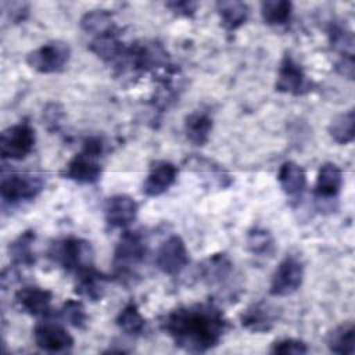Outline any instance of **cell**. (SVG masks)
Here are the masks:
<instances>
[{
  "mask_svg": "<svg viewBox=\"0 0 355 355\" xmlns=\"http://www.w3.org/2000/svg\"><path fill=\"white\" fill-rule=\"evenodd\" d=\"M60 318L79 330L86 329L89 320L85 305L78 300H67L60 308Z\"/></svg>",
  "mask_w": 355,
  "mask_h": 355,
  "instance_id": "obj_30",
  "label": "cell"
},
{
  "mask_svg": "<svg viewBox=\"0 0 355 355\" xmlns=\"http://www.w3.org/2000/svg\"><path fill=\"white\" fill-rule=\"evenodd\" d=\"M201 269L202 277L208 284H220L230 276L233 263L226 254H214L202 263Z\"/></svg>",
  "mask_w": 355,
  "mask_h": 355,
  "instance_id": "obj_27",
  "label": "cell"
},
{
  "mask_svg": "<svg viewBox=\"0 0 355 355\" xmlns=\"http://www.w3.org/2000/svg\"><path fill=\"white\" fill-rule=\"evenodd\" d=\"M326 344L333 354L352 355L355 352V327L351 320L341 323L327 333Z\"/></svg>",
  "mask_w": 355,
  "mask_h": 355,
  "instance_id": "obj_20",
  "label": "cell"
},
{
  "mask_svg": "<svg viewBox=\"0 0 355 355\" xmlns=\"http://www.w3.org/2000/svg\"><path fill=\"white\" fill-rule=\"evenodd\" d=\"M343 187V171L334 162H324L320 165L313 194L318 201H330L338 197Z\"/></svg>",
  "mask_w": 355,
  "mask_h": 355,
  "instance_id": "obj_16",
  "label": "cell"
},
{
  "mask_svg": "<svg viewBox=\"0 0 355 355\" xmlns=\"http://www.w3.org/2000/svg\"><path fill=\"white\" fill-rule=\"evenodd\" d=\"M147 255V244L141 233L126 230L121 234L112 257L114 275L118 279H132L136 270L144 262Z\"/></svg>",
  "mask_w": 355,
  "mask_h": 355,
  "instance_id": "obj_4",
  "label": "cell"
},
{
  "mask_svg": "<svg viewBox=\"0 0 355 355\" xmlns=\"http://www.w3.org/2000/svg\"><path fill=\"white\" fill-rule=\"evenodd\" d=\"M336 71L344 78L354 79V55H341L336 64Z\"/></svg>",
  "mask_w": 355,
  "mask_h": 355,
  "instance_id": "obj_34",
  "label": "cell"
},
{
  "mask_svg": "<svg viewBox=\"0 0 355 355\" xmlns=\"http://www.w3.org/2000/svg\"><path fill=\"white\" fill-rule=\"evenodd\" d=\"M189 262V250L183 239L178 234H172L164 240L155 252L157 269L168 276L179 275Z\"/></svg>",
  "mask_w": 355,
  "mask_h": 355,
  "instance_id": "obj_9",
  "label": "cell"
},
{
  "mask_svg": "<svg viewBox=\"0 0 355 355\" xmlns=\"http://www.w3.org/2000/svg\"><path fill=\"white\" fill-rule=\"evenodd\" d=\"M137 202L128 194H115L107 198L104 205V218L111 229L126 227L137 216Z\"/></svg>",
  "mask_w": 355,
  "mask_h": 355,
  "instance_id": "obj_13",
  "label": "cell"
},
{
  "mask_svg": "<svg viewBox=\"0 0 355 355\" xmlns=\"http://www.w3.org/2000/svg\"><path fill=\"white\" fill-rule=\"evenodd\" d=\"M168 8H171L175 14L183 15V17H191L196 12L197 3L191 1H171L165 4Z\"/></svg>",
  "mask_w": 355,
  "mask_h": 355,
  "instance_id": "obj_33",
  "label": "cell"
},
{
  "mask_svg": "<svg viewBox=\"0 0 355 355\" xmlns=\"http://www.w3.org/2000/svg\"><path fill=\"white\" fill-rule=\"evenodd\" d=\"M161 329L178 348L187 352H207L215 348L226 329L222 311L211 302L179 306L164 316Z\"/></svg>",
  "mask_w": 355,
  "mask_h": 355,
  "instance_id": "obj_1",
  "label": "cell"
},
{
  "mask_svg": "<svg viewBox=\"0 0 355 355\" xmlns=\"http://www.w3.org/2000/svg\"><path fill=\"white\" fill-rule=\"evenodd\" d=\"M115 323L121 331L128 336H139L146 326V320L139 311V306L130 301L116 315Z\"/></svg>",
  "mask_w": 355,
  "mask_h": 355,
  "instance_id": "obj_28",
  "label": "cell"
},
{
  "mask_svg": "<svg viewBox=\"0 0 355 355\" xmlns=\"http://www.w3.org/2000/svg\"><path fill=\"white\" fill-rule=\"evenodd\" d=\"M327 132L331 140L337 144H348L355 137V111L354 108L336 115L329 126Z\"/></svg>",
  "mask_w": 355,
  "mask_h": 355,
  "instance_id": "obj_24",
  "label": "cell"
},
{
  "mask_svg": "<svg viewBox=\"0 0 355 355\" xmlns=\"http://www.w3.org/2000/svg\"><path fill=\"white\" fill-rule=\"evenodd\" d=\"M82 31L93 35L94 37L115 33V24L112 14L108 10H92L83 14L79 22Z\"/></svg>",
  "mask_w": 355,
  "mask_h": 355,
  "instance_id": "obj_23",
  "label": "cell"
},
{
  "mask_svg": "<svg viewBox=\"0 0 355 355\" xmlns=\"http://www.w3.org/2000/svg\"><path fill=\"white\" fill-rule=\"evenodd\" d=\"M178 173L179 169L175 164L165 159L154 161L143 182V193L147 197H158L164 194L176 182Z\"/></svg>",
  "mask_w": 355,
  "mask_h": 355,
  "instance_id": "obj_12",
  "label": "cell"
},
{
  "mask_svg": "<svg viewBox=\"0 0 355 355\" xmlns=\"http://www.w3.org/2000/svg\"><path fill=\"white\" fill-rule=\"evenodd\" d=\"M53 300V293L50 290L37 287V286H26L19 288L14 301L15 305L25 313L31 316H47L50 313V305Z\"/></svg>",
  "mask_w": 355,
  "mask_h": 355,
  "instance_id": "obj_14",
  "label": "cell"
},
{
  "mask_svg": "<svg viewBox=\"0 0 355 355\" xmlns=\"http://www.w3.org/2000/svg\"><path fill=\"white\" fill-rule=\"evenodd\" d=\"M275 89L279 93L293 96H302L311 90V82L308 80L302 67L290 53H286L280 61Z\"/></svg>",
  "mask_w": 355,
  "mask_h": 355,
  "instance_id": "obj_10",
  "label": "cell"
},
{
  "mask_svg": "<svg viewBox=\"0 0 355 355\" xmlns=\"http://www.w3.org/2000/svg\"><path fill=\"white\" fill-rule=\"evenodd\" d=\"M214 128L212 116L205 111H193L184 118V133L194 146H204Z\"/></svg>",
  "mask_w": 355,
  "mask_h": 355,
  "instance_id": "obj_18",
  "label": "cell"
},
{
  "mask_svg": "<svg viewBox=\"0 0 355 355\" xmlns=\"http://www.w3.org/2000/svg\"><path fill=\"white\" fill-rule=\"evenodd\" d=\"M329 40L334 50L340 51L341 55H354L352 46H354V37L349 31H347L343 26H331L329 31Z\"/></svg>",
  "mask_w": 355,
  "mask_h": 355,
  "instance_id": "obj_31",
  "label": "cell"
},
{
  "mask_svg": "<svg viewBox=\"0 0 355 355\" xmlns=\"http://www.w3.org/2000/svg\"><path fill=\"white\" fill-rule=\"evenodd\" d=\"M216 12L220 19V26L227 32H233L245 24L250 15V8L245 3L237 0L218 1Z\"/></svg>",
  "mask_w": 355,
  "mask_h": 355,
  "instance_id": "obj_19",
  "label": "cell"
},
{
  "mask_svg": "<svg viewBox=\"0 0 355 355\" xmlns=\"http://www.w3.org/2000/svg\"><path fill=\"white\" fill-rule=\"evenodd\" d=\"M245 243L247 250L258 257H270L276 248V241L272 233L259 226H254L248 230Z\"/></svg>",
  "mask_w": 355,
  "mask_h": 355,
  "instance_id": "obj_29",
  "label": "cell"
},
{
  "mask_svg": "<svg viewBox=\"0 0 355 355\" xmlns=\"http://www.w3.org/2000/svg\"><path fill=\"white\" fill-rule=\"evenodd\" d=\"M105 143L100 136L86 137L82 151L75 154L61 171L64 179L79 184H94L101 178L100 157L104 154Z\"/></svg>",
  "mask_w": 355,
  "mask_h": 355,
  "instance_id": "obj_3",
  "label": "cell"
},
{
  "mask_svg": "<svg viewBox=\"0 0 355 355\" xmlns=\"http://www.w3.org/2000/svg\"><path fill=\"white\" fill-rule=\"evenodd\" d=\"M33 340L39 349L44 352H68L73 347V337L57 322H40L33 329Z\"/></svg>",
  "mask_w": 355,
  "mask_h": 355,
  "instance_id": "obj_11",
  "label": "cell"
},
{
  "mask_svg": "<svg viewBox=\"0 0 355 355\" xmlns=\"http://www.w3.org/2000/svg\"><path fill=\"white\" fill-rule=\"evenodd\" d=\"M36 132L29 122H18L6 128L0 135V154L3 159L22 161L35 148Z\"/></svg>",
  "mask_w": 355,
  "mask_h": 355,
  "instance_id": "obj_5",
  "label": "cell"
},
{
  "mask_svg": "<svg viewBox=\"0 0 355 355\" xmlns=\"http://www.w3.org/2000/svg\"><path fill=\"white\" fill-rule=\"evenodd\" d=\"M47 257L67 273L82 276L94 268V250L92 244L76 236H68L50 244Z\"/></svg>",
  "mask_w": 355,
  "mask_h": 355,
  "instance_id": "obj_2",
  "label": "cell"
},
{
  "mask_svg": "<svg viewBox=\"0 0 355 355\" xmlns=\"http://www.w3.org/2000/svg\"><path fill=\"white\" fill-rule=\"evenodd\" d=\"M293 15V4L287 0H265L261 3V17L266 25H287Z\"/></svg>",
  "mask_w": 355,
  "mask_h": 355,
  "instance_id": "obj_25",
  "label": "cell"
},
{
  "mask_svg": "<svg viewBox=\"0 0 355 355\" xmlns=\"http://www.w3.org/2000/svg\"><path fill=\"white\" fill-rule=\"evenodd\" d=\"M269 351L272 354L301 355V354L308 352V345H306V343H304L302 340H298V338H282V340L275 341Z\"/></svg>",
  "mask_w": 355,
  "mask_h": 355,
  "instance_id": "obj_32",
  "label": "cell"
},
{
  "mask_svg": "<svg viewBox=\"0 0 355 355\" xmlns=\"http://www.w3.org/2000/svg\"><path fill=\"white\" fill-rule=\"evenodd\" d=\"M277 182L287 197L298 198L306 189V173L297 162L284 161L277 171Z\"/></svg>",
  "mask_w": 355,
  "mask_h": 355,
  "instance_id": "obj_17",
  "label": "cell"
},
{
  "mask_svg": "<svg viewBox=\"0 0 355 355\" xmlns=\"http://www.w3.org/2000/svg\"><path fill=\"white\" fill-rule=\"evenodd\" d=\"M44 187V179L36 173H10L3 175L0 194L7 204H19L36 198Z\"/></svg>",
  "mask_w": 355,
  "mask_h": 355,
  "instance_id": "obj_6",
  "label": "cell"
},
{
  "mask_svg": "<svg viewBox=\"0 0 355 355\" xmlns=\"http://www.w3.org/2000/svg\"><path fill=\"white\" fill-rule=\"evenodd\" d=\"M11 12H10V18L12 22L18 24L22 22L26 17H28V6L25 3H11Z\"/></svg>",
  "mask_w": 355,
  "mask_h": 355,
  "instance_id": "obj_35",
  "label": "cell"
},
{
  "mask_svg": "<svg viewBox=\"0 0 355 355\" xmlns=\"http://www.w3.org/2000/svg\"><path fill=\"white\" fill-rule=\"evenodd\" d=\"M36 234L33 230L22 232L14 241L8 245V254L14 265L18 266H32L36 262L33 243Z\"/></svg>",
  "mask_w": 355,
  "mask_h": 355,
  "instance_id": "obj_22",
  "label": "cell"
},
{
  "mask_svg": "<svg viewBox=\"0 0 355 355\" xmlns=\"http://www.w3.org/2000/svg\"><path fill=\"white\" fill-rule=\"evenodd\" d=\"M107 282L108 279L103 273L93 269L76 277L75 293L80 297L89 298L90 301H98L104 294V284Z\"/></svg>",
  "mask_w": 355,
  "mask_h": 355,
  "instance_id": "obj_26",
  "label": "cell"
},
{
  "mask_svg": "<svg viewBox=\"0 0 355 355\" xmlns=\"http://www.w3.org/2000/svg\"><path fill=\"white\" fill-rule=\"evenodd\" d=\"M277 322V309L265 301H258L245 308L240 315V323L252 333H266Z\"/></svg>",
  "mask_w": 355,
  "mask_h": 355,
  "instance_id": "obj_15",
  "label": "cell"
},
{
  "mask_svg": "<svg viewBox=\"0 0 355 355\" xmlns=\"http://www.w3.org/2000/svg\"><path fill=\"white\" fill-rule=\"evenodd\" d=\"M304 280V263L295 255L284 257L277 268L275 269L270 284L269 294L273 297H287L295 293Z\"/></svg>",
  "mask_w": 355,
  "mask_h": 355,
  "instance_id": "obj_8",
  "label": "cell"
},
{
  "mask_svg": "<svg viewBox=\"0 0 355 355\" xmlns=\"http://www.w3.org/2000/svg\"><path fill=\"white\" fill-rule=\"evenodd\" d=\"M90 51H93L97 57L104 60L105 62L121 61L126 57L128 49L123 43L116 37V33H110L104 36L94 37L89 44Z\"/></svg>",
  "mask_w": 355,
  "mask_h": 355,
  "instance_id": "obj_21",
  "label": "cell"
},
{
  "mask_svg": "<svg viewBox=\"0 0 355 355\" xmlns=\"http://www.w3.org/2000/svg\"><path fill=\"white\" fill-rule=\"evenodd\" d=\"M71 57V47L67 42L51 40L32 50L26 55V64L39 73L61 72Z\"/></svg>",
  "mask_w": 355,
  "mask_h": 355,
  "instance_id": "obj_7",
  "label": "cell"
}]
</instances>
